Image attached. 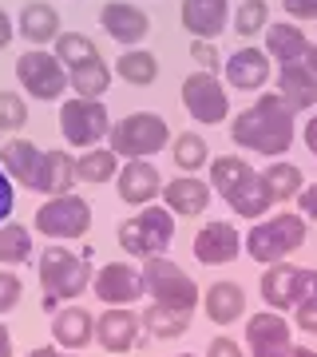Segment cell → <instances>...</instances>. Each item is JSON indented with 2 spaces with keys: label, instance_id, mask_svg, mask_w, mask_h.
Masks as SVG:
<instances>
[{
  "label": "cell",
  "instance_id": "obj_1",
  "mask_svg": "<svg viewBox=\"0 0 317 357\" xmlns=\"http://www.w3.org/2000/svg\"><path fill=\"white\" fill-rule=\"evenodd\" d=\"M293 115L297 112L281 100L278 91H262L246 112H238L230 119V139H234V147L278 159V155H286L293 147V135H297Z\"/></svg>",
  "mask_w": 317,
  "mask_h": 357
},
{
  "label": "cell",
  "instance_id": "obj_2",
  "mask_svg": "<svg viewBox=\"0 0 317 357\" xmlns=\"http://www.w3.org/2000/svg\"><path fill=\"white\" fill-rule=\"evenodd\" d=\"M305 234H309L305 215H297V211H278V215L254 222L250 234L242 238V250H246L254 262L274 266V262H286L297 246H305Z\"/></svg>",
  "mask_w": 317,
  "mask_h": 357
},
{
  "label": "cell",
  "instance_id": "obj_3",
  "mask_svg": "<svg viewBox=\"0 0 317 357\" xmlns=\"http://www.w3.org/2000/svg\"><path fill=\"white\" fill-rule=\"evenodd\" d=\"M36 270H40V286H44V306L52 314L60 310V302H72L91 286L88 258L68 250V246H44Z\"/></svg>",
  "mask_w": 317,
  "mask_h": 357
},
{
  "label": "cell",
  "instance_id": "obj_4",
  "mask_svg": "<svg viewBox=\"0 0 317 357\" xmlns=\"http://www.w3.org/2000/svg\"><path fill=\"white\" fill-rule=\"evenodd\" d=\"M115 238H119V246H123L131 258H143V262H147V258H159V255H167V246L175 238V215H171L167 206L147 203L139 215H131V218L119 222Z\"/></svg>",
  "mask_w": 317,
  "mask_h": 357
},
{
  "label": "cell",
  "instance_id": "obj_5",
  "mask_svg": "<svg viewBox=\"0 0 317 357\" xmlns=\"http://www.w3.org/2000/svg\"><path fill=\"white\" fill-rule=\"evenodd\" d=\"M171 143V128L159 112H131L107 131V147L119 159H151Z\"/></svg>",
  "mask_w": 317,
  "mask_h": 357
},
{
  "label": "cell",
  "instance_id": "obj_6",
  "mask_svg": "<svg viewBox=\"0 0 317 357\" xmlns=\"http://www.w3.org/2000/svg\"><path fill=\"white\" fill-rule=\"evenodd\" d=\"M139 270H143V290H147V298L155 306H171V310H183V314H194V306H203L199 302L203 294H199L194 278L167 255L147 258Z\"/></svg>",
  "mask_w": 317,
  "mask_h": 357
},
{
  "label": "cell",
  "instance_id": "obj_7",
  "mask_svg": "<svg viewBox=\"0 0 317 357\" xmlns=\"http://www.w3.org/2000/svg\"><path fill=\"white\" fill-rule=\"evenodd\" d=\"M36 234L52 238V243H72V238H84L91 230V203L79 199V195H48L40 203L36 218H32Z\"/></svg>",
  "mask_w": 317,
  "mask_h": 357
},
{
  "label": "cell",
  "instance_id": "obj_8",
  "mask_svg": "<svg viewBox=\"0 0 317 357\" xmlns=\"http://www.w3.org/2000/svg\"><path fill=\"white\" fill-rule=\"evenodd\" d=\"M314 294H317V270H309V266L274 262L262 274V302L270 310H278V314L302 306L305 298H314Z\"/></svg>",
  "mask_w": 317,
  "mask_h": 357
},
{
  "label": "cell",
  "instance_id": "obj_9",
  "mask_svg": "<svg viewBox=\"0 0 317 357\" xmlns=\"http://www.w3.org/2000/svg\"><path fill=\"white\" fill-rule=\"evenodd\" d=\"M60 131L68 147H95L100 139H107L111 131V115L103 107V100H84V96H72L63 100L60 107Z\"/></svg>",
  "mask_w": 317,
  "mask_h": 357
},
{
  "label": "cell",
  "instance_id": "obj_10",
  "mask_svg": "<svg viewBox=\"0 0 317 357\" xmlns=\"http://www.w3.org/2000/svg\"><path fill=\"white\" fill-rule=\"evenodd\" d=\"M16 84L40 103H56L68 88V68L56 60V52L44 48H28L20 60H16Z\"/></svg>",
  "mask_w": 317,
  "mask_h": 357
},
{
  "label": "cell",
  "instance_id": "obj_11",
  "mask_svg": "<svg viewBox=\"0 0 317 357\" xmlns=\"http://www.w3.org/2000/svg\"><path fill=\"white\" fill-rule=\"evenodd\" d=\"M183 107H187L190 119H199V123H222L230 115V96L222 88V79L215 72H190L183 79Z\"/></svg>",
  "mask_w": 317,
  "mask_h": 357
},
{
  "label": "cell",
  "instance_id": "obj_12",
  "mask_svg": "<svg viewBox=\"0 0 317 357\" xmlns=\"http://www.w3.org/2000/svg\"><path fill=\"white\" fill-rule=\"evenodd\" d=\"M242 337H246L250 357H286L293 349V326L278 310H258L254 318H246Z\"/></svg>",
  "mask_w": 317,
  "mask_h": 357
},
{
  "label": "cell",
  "instance_id": "obj_13",
  "mask_svg": "<svg viewBox=\"0 0 317 357\" xmlns=\"http://www.w3.org/2000/svg\"><path fill=\"white\" fill-rule=\"evenodd\" d=\"M91 290L103 306H135L143 294V270L131 266V262H107V266L95 270L91 278Z\"/></svg>",
  "mask_w": 317,
  "mask_h": 357
},
{
  "label": "cell",
  "instance_id": "obj_14",
  "mask_svg": "<svg viewBox=\"0 0 317 357\" xmlns=\"http://www.w3.org/2000/svg\"><path fill=\"white\" fill-rule=\"evenodd\" d=\"M115 195L127 206H147L163 195V175L151 159H127L115 175Z\"/></svg>",
  "mask_w": 317,
  "mask_h": 357
},
{
  "label": "cell",
  "instance_id": "obj_15",
  "mask_svg": "<svg viewBox=\"0 0 317 357\" xmlns=\"http://www.w3.org/2000/svg\"><path fill=\"white\" fill-rule=\"evenodd\" d=\"M100 24L115 44L139 48L143 40H147V32H151V16L143 13V8H135V4H127V0H107L100 8Z\"/></svg>",
  "mask_w": 317,
  "mask_h": 357
},
{
  "label": "cell",
  "instance_id": "obj_16",
  "mask_svg": "<svg viewBox=\"0 0 317 357\" xmlns=\"http://www.w3.org/2000/svg\"><path fill=\"white\" fill-rule=\"evenodd\" d=\"M194 258L203 262V266H226L234 258L242 255V234L234 230V222H206L199 234H194Z\"/></svg>",
  "mask_w": 317,
  "mask_h": 357
},
{
  "label": "cell",
  "instance_id": "obj_17",
  "mask_svg": "<svg viewBox=\"0 0 317 357\" xmlns=\"http://www.w3.org/2000/svg\"><path fill=\"white\" fill-rule=\"evenodd\" d=\"M139 330H143V321H139V314H131V306H107L95 318V342L115 357L127 354L131 345L139 342Z\"/></svg>",
  "mask_w": 317,
  "mask_h": 357
},
{
  "label": "cell",
  "instance_id": "obj_18",
  "mask_svg": "<svg viewBox=\"0 0 317 357\" xmlns=\"http://www.w3.org/2000/svg\"><path fill=\"white\" fill-rule=\"evenodd\" d=\"M178 16L194 40H218L230 24V0H183Z\"/></svg>",
  "mask_w": 317,
  "mask_h": 357
},
{
  "label": "cell",
  "instance_id": "obj_19",
  "mask_svg": "<svg viewBox=\"0 0 317 357\" xmlns=\"http://www.w3.org/2000/svg\"><path fill=\"white\" fill-rule=\"evenodd\" d=\"M226 84L238 91H262L270 84V76H274V68H270V56L262 48H238L230 52L226 60Z\"/></svg>",
  "mask_w": 317,
  "mask_h": 357
},
{
  "label": "cell",
  "instance_id": "obj_20",
  "mask_svg": "<svg viewBox=\"0 0 317 357\" xmlns=\"http://www.w3.org/2000/svg\"><path fill=\"white\" fill-rule=\"evenodd\" d=\"M52 342L60 345V349H88L95 342V318H91V310L84 306H63L52 314Z\"/></svg>",
  "mask_w": 317,
  "mask_h": 357
},
{
  "label": "cell",
  "instance_id": "obj_21",
  "mask_svg": "<svg viewBox=\"0 0 317 357\" xmlns=\"http://www.w3.org/2000/svg\"><path fill=\"white\" fill-rule=\"evenodd\" d=\"M210 195H215V187L194 175H178L163 183V206L171 215H203L210 206Z\"/></svg>",
  "mask_w": 317,
  "mask_h": 357
},
{
  "label": "cell",
  "instance_id": "obj_22",
  "mask_svg": "<svg viewBox=\"0 0 317 357\" xmlns=\"http://www.w3.org/2000/svg\"><path fill=\"white\" fill-rule=\"evenodd\" d=\"M274 84H278V96L290 103L293 112H314L317 107V76L305 68V60H297V64H278Z\"/></svg>",
  "mask_w": 317,
  "mask_h": 357
},
{
  "label": "cell",
  "instance_id": "obj_23",
  "mask_svg": "<svg viewBox=\"0 0 317 357\" xmlns=\"http://www.w3.org/2000/svg\"><path fill=\"white\" fill-rule=\"evenodd\" d=\"M40 163H44V147H36V143H28V139H8L0 147V167L8 171V178H16L28 191H36Z\"/></svg>",
  "mask_w": 317,
  "mask_h": 357
},
{
  "label": "cell",
  "instance_id": "obj_24",
  "mask_svg": "<svg viewBox=\"0 0 317 357\" xmlns=\"http://www.w3.org/2000/svg\"><path fill=\"white\" fill-rule=\"evenodd\" d=\"M16 32L32 44V48H44V44H56L60 36V13L52 8L48 0H28L20 16H16Z\"/></svg>",
  "mask_w": 317,
  "mask_h": 357
},
{
  "label": "cell",
  "instance_id": "obj_25",
  "mask_svg": "<svg viewBox=\"0 0 317 357\" xmlns=\"http://www.w3.org/2000/svg\"><path fill=\"white\" fill-rule=\"evenodd\" d=\"M203 310L215 326L226 330V326L246 318V290H242L238 282H215V286L203 294Z\"/></svg>",
  "mask_w": 317,
  "mask_h": 357
},
{
  "label": "cell",
  "instance_id": "obj_26",
  "mask_svg": "<svg viewBox=\"0 0 317 357\" xmlns=\"http://www.w3.org/2000/svg\"><path fill=\"white\" fill-rule=\"evenodd\" d=\"M305 48H309V36L302 32V24H293V20H274L266 28V52L270 60H278V64H297L305 60Z\"/></svg>",
  "mask_w": 317,
  "mask_h": 357
},
{
  "label": "cell",
  "instance_id": "obj_27",
  "mask_svg": "<svg viewBox=\"0 0 317 357\" xmlns=\"http://www.w3.org/2000/svg\"><path fill=\"white\" fill-rule=\"evenodd\" d=\"M226 203H230L234 215H242V218H250L254 222V218H266V211H274V195H270L266 178L258 175V171H250V175L226 195Z\"/></svg>",
  "mask_w": 317,
  "mask_h": 357
},
{
  "label": "cell",
  "instance_id": "obj_28",
  "mask_svg": "<svg viewBox=\"0 0 317 357\" xmlns=\"http://www.w3.org/2000/svg\"><path fill=\"white\" fill-rule=\"evenodd\" d=\"M111 76L115 72L107 68V60L95 52V56L68 68V88L76 91V96H84V100H103V91L111 88Z\"/></svg>",
  "mask_w": 317,
  "mask_h": 357
},
{
  "label": "cell",
  "instance_id": "obj_29",
  "mask_svg": "<svg viewBox=\"0 0 317 357\" xmlns=\"http://www.w3.org/2000/svg\"><path fill=\"white\" fill-rule=\"evenodd\" d=\"M76 178V155H68L63 147L56 151H44V163H40V183L36 195H68Z\"/></svg>",
  "mask_w": 317,
  "mask_h": 357
},
{
  "label": "cell",
  "instance_id": "obj_30",
  "mask_svg": "<svg viewBox=\"0 0 317 357\" xmlns=\"http://www.w3.org/2000/svg\"><path fill=\"white\" fill-rule=\"evenodd\" d=\"M111 72L123 84H131V88H151L155 79H159V60L147 48H127V52H119V60H115Z\"/></svg>",
  "mask_w": 317,
  "mask_h": 357
},
{
  "label": "cell",
  "instance_id": "obj_31",
  "mask_svg": "<svg viewBox=\"0 0 317 357\" xmlns=\"http://www.w3.org/2000/svg\"><path fill=\"white\" fill-rule=\"evenodd\" d=\"M119 175V155L111 147H88V151L76 155V178L79 183H91V187H100V183H115Z\"/></svg>",
  "mask_w": 317,
  "mask_h": 357
},
{
  "label": "cell",
  "instance_id": "obj_32",
  "mask_svg": "<svg viewBox=\"0 0 317 357\" xmlns=\"http://www.w3.org/2000/svg\"><path fill=\"white\" fill-rule=\"evenodd\" d=\"M190 318H194V314H183V310H171V306H155V302L139 314L143 330L151 333V337H159V342L183 337V333L190 330Z\"/></svg>",
  "mask_w": 317,
  "mask_h": 357
},
{
  "label": "cell",
  "instance_id": "obj_33",
  "mask_svg": "<svg viewBox=\"0 0 317 357\" xmlns=\"http://www.w3.org/2000/svg\"><path fill=\"white\" fill-rule=\"evenodd\" d=\"M262 178H266L270 195H274V206H278V203H290V199H297V195H302V187H305L302 167L286 163V159H274V163L262 171Z\"/></svg>",
  "mask_w": 317,
  "mask_h": 357
},
{
  "label": "cell",
  "instance_id": "obj_34",
  "mask_svg": "<svg viewBox=\"0 0 317 357\" xmlns=\"http://www.w3.org/2000/svg\"><path fill=\"white\" fill-rule=\"evenodd\" d=\"M32 258V230L24 222H4L0 227V266H24Z\"/></svg>",
  "mask_w": 317,
  "mask_h": 357
},
{
  "label": "cell",
  "instance_id": "obj_35",
  "mask_svg": "<svg viewBox=\"0 0 317 357\" xmlns=\"http://www.w3.org/2000/svg\"><path fill=\"white\" fill-rule=\"evenodd\" d=\"M171 155H175V167L183 171V175H194V171L210 167L206 139H203V135H194V131H183V135H175V143H171Z\"/></svg>",
  "mask_w": 317,
  "mask_h": 357
},
{
  "label": "cell",
  "instance_id": "obj_36",
  "mask_svg": "<svg viewBox=\"0 0 317 357\" xmlns=\"http://www.w3.org/2000/svg\"><path fill=\"white\" fill-rule=\"evenodd\" d=\"M250 171H254V167L246 163L242 155H218V159H210V187L226 199V195L234 191V187H238Z\"/></svg>",
  "mask_w": 317,
  "mask_h": 357
},
{
  "label": "cell",
  "instance_id": "obj_37",
  "mask_svg": "<svg viewBox=\"0 0 317 357\" xmlns=\"http://www.w3.org/2000/svg\"><path fill=\"white\" fill-rule=\"evenodd\" d=\"M52 52H56V60H60L63 68L79 64V60H88V56H95V40L84 36V32H60L56 36V44H52Z\"/></svg>",
  "mask_w": 317,
  "mask_h": 357
},
{
  "label": "cell",
  "instance_id": "obj_38",
  "mask_svg": "<svg viewBox=\"0 0 317 357\" xmlns=\"http://www.w3.org/2000/svg\"><path fill=\"white\" fill-rule=\"evenodd\" d=\"M270 28V4L266 0H242L238 13H234V32L238 36H258V32H266Z\"/></svg>",
  "mask_w": 317,
  "mask_h": 357
},
{
  "label": "cell",
  "instance_id": "obj_39",
  "mask_svg": "<svg viewBox=\"0 0 317 357\" xmlns=\"http://www.w3.org/2000/svg\"><path fill=\"white\" fill-rule=\"evenodd\" d=\"M28 123V100L16 91H0V135H13Z\"/></svg>",
  "mask_w": 317,
  "mask_h": 357
},
{
  "label": "cell",
  "instance_id": "obj_40",
  "mask_svg": "<svg viewBox=\"0 0 317 357\" xmlns=\"http://www.w3.org/2000/svg\"><path fill=\"white\" fill-rule=\"evenodd\" d=\"M20 298H24V282L16 278L8 266H0V318L13 314V310L20 306Z\"/></svg>",
  "mask_w": 317,
  "mask_h": 357
},
{
  "label": "cell",
  "instance_id": "obj_41",
  "mask_svg": "<svg viewBox=\"0 0 317 357\" xmlns=\"http://www.w3.org/2000/svg\"><path fill=\"white\" fill-rule=\"evenodd\" d=\"M190 56L203 64V72H218V68H222V56H218V48L210 40H194V44H190Z\"/></svg>",
  "mask_w": 317,
  "mask_h": 357
},
{
  "label": "cell",
  "instance_id": "obj_42",
  "mask_svg": "<svg viewBox=\"0 0 317 357\" xmlns=\"http://www.w3.org/2000/svg\"><path fill=\"white\" fill-rule=\"evenodd\" d=\"M293 326L305 330V333H317V294L305 298L302 306H293Z\"/></svg>",
  "mask_w": 317,
  "mask_h": 357
},
{
  "label": "cell",
  "instance_id": "obj_43",
  "mask_svg": "<svg viewBox=\"0 0 317 357\" xmlns=\"http://www.w3.org/2000/svg\"><path fill=\"white\" fill-rule=\"evenodd\" d=\"M13 178H8V171L0 167V227L8 222V215H13Z\"/></svg>",
  "mask_w": 317,
  "mask_h": 357
},
{
  "label": "cell",
  "instance_id": "obj_44",
  "mask_svg": "<svg viewBox=\"0 0 317 357\" xmlns=\"http://www.w3.org/2000/svg\"><path fill=\"white\" fill-rule=\"evenodd\" d=\"M206 357H246V349L234 337H215V342L206 345Z\"/></svg>",
  "mask_w": 317,
  "mask_h": 357
},
{
  "label": "cell",
  "instance_id": "obj_45",
  "mask_svg": "<svg viewBox=\"0 0 317 357\" xmlns=\"http://www.w3.org/2000/svg\"><path fill=\"white\" fill-rule=\"evenodd\" d=\"M281 8H286V16H293V20H314L317 0H281Z\"/></svg>",
  "mask_w": 317,
  "mask_h": 357
},
{
  "label": "cell",
  "instance_id": "obj_46",
  "mask_svg": "<svg viewBox=\"0 0 317 357\" xmlns=\"http://www.w3.org/2000/svg\"><path fill=\"white\" fill-rule=\"evenodd\" d=\"M297 211H302L305 218H317V183L314 187H302V195H297Z\"/></svg>",
  "mask_w": 317,
  "mask_h": 357
},
{
  "label": "cell",
  "instance_id": "obj_47",
  "mask_svg": "<svg viewBox=\"0 0 317 357\" xmlns=\"http://www.w3.org/2000/svg\"><path fill=\"white\" fill-rule=\"evenodd\" d=\"M302 139H305V147H309V155L317 159V115H309V119H305V128H302Z\"/></svg>",
  "mask_w": 317,
  "mask_h": 357
},
{
  "label": "cell",
  "instance_id": "obj_48",
  "mask_svg": "<svg viewBox=\"0 0 317 357\" xmlns=\"http://www.w3.org/2000/svg\"><path fill=\"white\" fill-rule=\"evenodd\" d=\"M28 357H76L72 349H60V345H36V349H28Z\"/></svg>",
  "mask_w": 317,
  "mask_h": 357
},
{
  "label": "cell",
  "instance_id": "obj_49",
  "mask_svg": "<svg viewBox=\"0 0 317 357\" xmlns=\"http://www.w3.org/2000/svg\"><path fill=\"white\" fill-rule=\"evenodd\" d=\"M16 36V24H13V16L4 13V8H0V48H8V40Z\"/></svg>",
  "mask_w": 317,
  "mask_h": 357
},
{
  "label": "cell",
  "instance_id": "obj_50",
  "mask_svg": "<svg viewBox=\"0 0 317 357\" xmlns=\"http://www.w3.org/2000/svg\"><path fill=\"white\" fill-rule=\"evenodd\" d=\"M0 357H13V333L4 321H0Z\"/></svg>",
  "mask_w": 317,
  "mask_h": 357
},
{
  "label": "cell",
  "instance_id": "obj_51",
  "mask_svg": "<svg viewBox=\"0 0 317 357\" xmlns=\"http://www.w3.org/2000/svg\"><path fill=\"white\" fill-rule=\"evenodd\" d=\"M305 68L317 76V44H314V40H309V48H305Z\"/></svg>",
  "mask_w": 317,
  "mask_h": 357
},
{
  "label": "cell",
  "instance_id": "obj_52",
  "mask_svg": "<svg viewBox=\"0 0 317 357\" xmlns=\"http://www.w3.org/2000/svg\"><path fill=\"white\" fill-rule=\"evenodd\" d=\"M286 357H317V354H314V349H309V345H293V349H290V354H286Z\"/></svg>",
  "mask_w": 317,
  "mask_h": 357
},
{
  "label": "cell",
  "instance_id": "obj_53",
  "mask_svg": "<svg viewBox=\"0 0 317 357\" xmlns=\"http://www.w3.org/2000/svg\"><path fill=\"white\" fill-rule=\"evenodd\" d=\"M175 357H194V354H175Z\"/></svg>",
  "mask_w": 317,
  "mask_h": 357
}]
</instances>
